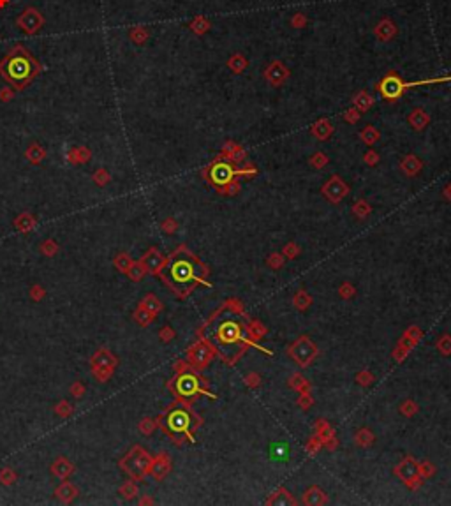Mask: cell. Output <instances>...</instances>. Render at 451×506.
<instances>
[{"label":"cell","mask_w":451,"mask_h":506,"mask_svg":"<svg viewBox=\"0 0 451 506\" xmlns=\"http://www.w3.org/2000/svg\"><path fill=\"white\" fill-rule=\"evenodd\" d=\"M152 457L141 446H134L132 450L120 460V467L125 471L132 480H143L150 473Z\"/></svg>","instance_id":"obj_4"},{"label":"cell","mask_w":451,"mask_h":506,"mask_svg":"<svg viewBox=\"0 0 451 506\" xmlns=\"http://www.w3.org/2000/svg\"><path fill=\"white\" fill-rule=\"evenodd\" d=\"M273 460H287L289 455H291V450H289L287 444L284 443H275L272 444V451H270Z\"/></svg>","instance_id":"obj_18"},{"label":"cell","mask_w":451,"mask_h":506,"mask_svg":"<svg viewBox=\"0 0 451 506\" xmlns=\"http://www.w3.org/2000/svg\"><path fill=\"white\" fill-rule=\"evenodd\" d=\"M171 337H173V332L169 330V328H164V330L160 332V339H163V340H169Z\"/></svg>","instance_id":"obj_33"},{"label":"cell","mask_w":451,"mask_h":506,"mask_svg":"<svg viewBox=\"0 0 451 506\" xmlns=\"http://www.w3.org/2000/svg\"><path fill=\"white\" fill-rule=\"evenodd\" d=\"M154 429H155V423L152 422V420H143V422L139 423V430H141L143 434H150Z\"/></svg>","instance_id":"obj_30"},{"label":"cell","mask_w":451,"mask_h":506,"mask_svg":"<svg viewBox=\"0 0 451 506\" xmlns=\"http://www.w3.org/2000/svg\"><path fill=\"white\" fill-rule=\"evenodd\" d=\"M44 23H46V20H44L43 12L39 9H35V7H27V9L18 16V20H16L18 28H22L25 34H28V35L37 34V32L44 27Z\"/></svg>","instance_id":"obj_6"},{"label":"cell","mask_w":451,"mask_h":506,"mask_svg":"<svg viewBox=\"0 0 451 506\" xmlns=\"http://www.w3.org/2000/svg\"><path fill=\"white\" fill-rule=\"evenodd\" d=\"M131 263H132V259H131L129 254H125V252H120L118 256L115 258V266H117L120 272H123V274H127Z\"/></svg>","instance_id":"obj_22"},{"label":"cell","mask_w":451,"mask_h":506,"mask_svg":"<svg viewBox=\"0 0 451 506\" xmlns=\"http://www.w3.org/2000/svg\"><path fill=\"white\" fill-rule=\"evenodd\" d=\"M152 319H154V314H152V312H148L147 309H143L141 305H139L138 311L134 312V321L138 324H141V327H147V324L150 323Z\"/></svg>","instance_id":"obj_21"},{"label":"cell","mask_w":451,"mask_h":506,"mask_svg":"<svg viewBox=\"0 0 451 506\" xmlns=\"http://www.w3.org/2000/svg\"><path fill=\"white\" fill-rule=\"evenodd\" d=\"M404 86H405V83H402L400 80H396V78H388V80L383 81L381 88H383L384 97H396L400 92H402Z\"/></svg>","instance_id":"obj_13"},{"label":"cell","mask_w":451,"mask_h":506,"mask_svg":"<svg viewBox=\"0 0 451 506\" xmlns=\"http://www.w3.org/2000/svg\"><path fill=\"white\" fill-rule=\"evenodd\" d=\"M145 274H147V268L143 266L141 261H132L131 266H129V270H127V275H129V279H131V281H134V282L141 281Z\"/></svg>","instance_id":"obj_20"},{"label":"cell","mask_w":451,"mask_h":506,"mask_svg":"<svg viewBox=\"0 0 451 506\" xmlns=\"http://www.w3.org/2000/svg\"><path fill=\"white\" fill-rule=\"evenodd\" d=\"M139 305H141L143 309H147L148 312H152L154 316H157V312L163 309V303L155 298V295H145V298L141 300Z\"/></svg>","instance_id":"obj_19"},{"label":"cell","mask_w":451,"mask_h":506,"mask_svg":"<svg viewBox=\"0 0 451 506\" xmlns=\"http://www.w3.org/2000/svg\"><path fill=\"white\" fill-rule=\"evenodd\" d=\"M176 392L184 397H190L197 392V380L190 374H184L176 380Z\"/></svg>","instance_id":"obj_10"},{"label":"cell","mask_w":451,"mask_h":506,"mask_svg":"<svg viewBox=\"0 0 451 506\" xmlns=\"http://www.w3.org/2000/svg\"><path fill=\"white\" fill-rule=\"evenodd\" d=\"M55 494H57V497H59L60 501H64V503H71L74 497L78 496V489L74 487L73 483H69V481H64V483H62L60 487L55 491Z\"/></svg>","instance_id":"obj_14"},{"label":"cell","mask_w":451,"mask_h":506,"mask_svg":"<svg viewBox=\"0 0 451 506\" xmlns=\"http://www.w3.org/2000/svg\"><path fill=\"white\" fill-rule=\"evenodd\" d=\"M160 272L168 286H171L182 296H185L196 284H200L206 274L205 266L185 250L173 254Z\"/></svg>","instance_id":"obj_3"},{"label":"cell","mask_w":451,"mask_h":506,"mask_svg":"<svg viewBox=\"0 0 451 506\" xmlns=\"http://www.w3.org/2000/svg\"><path fill=\"white\" fill-rule=\"evenodd\" d=\"M92 154H90L88 148H83V147H78V148H73L69 152V160L73 164H83V162H88Z\"/></svg>","instance_id":"obj_17"},{"label":"cell","mask_w":451,"mask_h":506,"mask_svg":"<svg viewBox=\"0 0 451 506\" xmlns=\"http://www.w3.org/2000/svg\"><path fill=\"white\" fill-rule=\"evenodd\" d=\"M25 155H27V159L30 160L32 164H39V162H43L44 157H46V150H44L41 145H37V143H32V145L27 148Z\"/></svg>","instance_id":"obj_16"},{"label":"cell","mask_w":451,"mask_h":506,"mask_svg":"<svg viewBox=\"0 0 451 506\" xmlns=\"http://www.w3.org/2000/svg\"><path fill=\"white\" fill-rule=\"evenodd\" d=\"M71 395H74L76 399L83 397V395H85V385H83V383H81V381L73 383V385H71Z\"/></svg>","instance_id":"obj_29"},{"label":"cell","mask_w":451,"mask_h":506,"mask_svg":"<svg viewBox=\"0 0 451 506\" xmlns=\"http://www.w3.org/2000/svg\"><path fill=\"white\" fill-rule=\"evenodd\" d=\"M43 71V65L22 44L12 46L0 59V76L9 83L14 92L25 90Z\"/></svg>","instance_id":"obj_2"},{"label":"cell","mask_w":451,"mask_h":506,"mask_svg":"<svg viewBox=\"0 0 451 506\" xmlns=\"http://www.w3.org/2000/svg\"><path fill=\"white\" fill-rule=\"evenodd\" d=\"M166 423H168V429L171 430V432H185V430L189 429L190 420H189V414L185 413V411L175 409V411H171V413H169Z\"/></svg>","instance_id":"obj_9"},{"label":"cell","mask_w":451,"mask_h":506,"mask_svg":"<svg viewBox=\"0 0 451 506\" xmlns=\"http://www.w3.org/2000/svg\"><path fill=\"white\" fill-rule=\"evenodd\" d=\"M120 494H122V497H125V499H132V497L138 494V489H136V485L132 483V481H125V483L120 487Z\"/></svg>","instance_id":"obj_24"},{"label":"cell","mask_w":451,"mask_h":506,"mask_svg":"<svg viewBox=\"0 0 451 506\" xmlns=\"http://www.w3.org/2000/svg\"><path fill=\"white\" fill-rule=\"evenodd\" d=\"M14 481H16V473L12 471L11 467H4L2 471H0V483L11 485V483H14Z\"/></svg>","instance_id":"obj_25"},{"label":"cell","mask_w":451,"mask_h":506,"mask_svg":"<svg viewBox=\"0 0 451 506\" xmlns=\"http://www.w3.org/2000/svg\"><path fill=\"white\" fill-rule=\"evenodd\" d=\"M14 226H16V229H18V231L27 233V231H30V229L35 228V219H34V215H32V213L23 212V213H20V215L16 217Z\"/></svg>","instance_id":"obj_15"},{"label":"cell","mask_w":451,"mask_h":506,"mask_svg":"<svg viewBox=\"0 0 451 506\" xmlns=\"http://www.w3.org/2000/svg\"><path fill=\"white\" fill-rule=\"evenodd\" d=\"M94 182L97 184V185H106L107 182H110V173H107L104 168L97 170V171L94 173Z\"/></svg>","instance_id":"obj_28"},{"label":"cell","mask_w":451,"mask_h":506,"mask_svg":"<svg viewBox=\"0 0 451 506\" xmlns=\"http://www.w3.org/2000/svg\"><path fill=\"white\" fill-rule=\"evenodd\" d=\"M208 337L222 358L233 362L247 344V321L240 312L226 309L215 316L208 328Z\"/></svg>","instance_id":"obj_1"},{"label":"cell","mask_w":451,"mask_h":506,"mask_svg":"<svg viewBox=\"0 0 451 506\" xmlns=\"http://www.w3.org/2000/svg\"><path fill=\"white\" fill-rule=\"evenodd\" d=\"M7 2H9V0H0V7H4V6H7Z\"/></svg>","instance_id":"obj_34"},{"label":"cell","mask_w":451,"mask_h":506,"mask_svg":"<svg viewBox=\"0 0 451 506\" xmlns=\"http://www.w3.org/2000/svg\"><path fill=\"white\" fill-rule=\"evenodd\" d=\"M169 469H171V464H169V460L166 459V457H159V459L152 460L150 475L154 476L155 480H163L164 476H166L168 473H169Z\"/></svg>","instance_id":"obj_12"},{"label":"cell","mask_w":451,"mask_h":506,"mask_svg":"<svg viewBox=\"0 0 451 506\" xmlns=\"http://www.w3.org/2000/svg\"><path fill=\"white\" fill-rule=\"evenodd\" d=\"M51 473H53V476H57V478L65 480L74 473V466H73V462H69L67 459L60 457V459H57L55 462L51 464Z\"/></svg>","instance_id":"obj_11"},{"label":"cell","mask_w":451,"mask_h":506,"mask_svg":"<svg viewBox=\"0 0 451 506\" xmlns=\"http://www.w3.org/2000/svg\"><path fill=\"white\" fill-rule=\"evenodd\" d=\"M12 96H14V90H12L11 86H7V88L0 90V101L7 102V101H11Z\"/></svg>","instance_id":"obj_32"},{"label":"cell","mask_w":451,"mask_h":506,"mask_svg":"<svg viewBox=\"0 0 451 506\" xmlns=\"http://www.w3.org/2000/svg\"><path fill=\"white\" fill-rule=\"evenodd\" d=\"M129 37H131V41H134L136 44H143L145 41H147V37H148V32L141 27H134V28H131Z\"/></svg>","instance_id":"obj_23"},{"label":"cell","mask_w":451,"mask_h":506,"mask_svg":"<svg viewBox=\"0 0 451 506\" xmlns=\"http://www.w3.org/2000/svg\"><path fill=\"white\" fill-rule=\"evenodd\" d=\"M41 252L46 254V256H55V254L59 252V245H57V242H53V240H46L43 245H41Z\"/></svg>","instance_id":"obj_26"},{"label":"cell","mask_w":451,"mask_h":506,"mask_svg":"<svg viewBox=\"0 0 451 506\" xmlns=\"http://www.w3.org/2000/svg\"><path fill=\"white\" fill-rule=\"evenodd\" d=\"M234 173L237 171H234L229 164L219 162V164H215L212 170H210V180H212L215 185H224V184L229 182L231 178H233Z\"/></svg>","instance_id":"obj_7"},{"label":"cell","mask_w":451,"mask_h":506,"mask_svg":"<svg viewBox=\"0 0 451 506\" xmlns=\"http://www.w3.org/2000/svg\"><path fill=\"white\" fill-rule=\"evenodd\" d=\"M55 413L59 414V417H69V414L73 413V406L69 404L67 401H62L55 406Z\"/></svg>","instance_id":"obj_27"},{"label":"cell","mask_w":451,"mask_h":506,"mask_svg":"<svg viewBox=\"0 0 451 506\" xmlns=\"http://www.w3.org/2000/svg\"><path fill=\"white\" fill-rule=\"evenodd\" d=\"M30 296L34 300H41L44 296V290H43V286H39V284H35V286H32L30 287Z\"/></svg>","instance_id":"obj_31"},{"label":"cell","mask_w":451,"mask_h":506,"mask_svg":"<svg viewBox=\"0 0 451 506\" xmlns=\"http://www.w3.org/2000/svg\"><path fill=\"white\" fill-rule=\"evenodd\" d=\"M90 365H92V372L94 377L101 383H106L113 376L115 367L118 365V358L110 351V349H97L94 353L92 360H90Z\"/></svg>","instance_id":"obj_5"},{"label":"cell","mask_w":451,"mask_h":506,"mask_svg":"<svg viewBox=\"0 0 451 506\" xmlns=\"http://www.w3.org/2000/svg\"><path fill=\"white\" fill-rule=\"evenodd\" d=\"M141 263L145 268H147V272H150V274H159V272L164 268V265H166V259L163 258V254H160L159 250L150 249L143 256Z\"/></svg>","instance_id":"obj_8"}]
</instances>
